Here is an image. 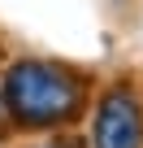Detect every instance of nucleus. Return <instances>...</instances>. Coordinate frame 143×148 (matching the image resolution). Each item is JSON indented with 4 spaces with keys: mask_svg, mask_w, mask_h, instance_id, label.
Returning a JSON list of instances; mask_svg holds the SVG:
<instances>
[{
    "mask_svg": "<svg viewBox=\"0 0 143 148\" xmlns=\"http://www.w3.org/2000/svg\"><path fill=\"white\" fill-rule=\"evenodd\" d=\"M91 74L52 61V57H18L0 74V113L13 131L26 135H61L87 122L91 113Z\"/></svg>",
    "mask_w": 143,
    "mask_h": 148,
    "instance_id": "obj_1",
    "label": "nucleus"
},
{
    "mask_svg": "<svg viewBox=\"0 0 143 148\" xmlns=\"http://www.w3.org/2000/svg\"><path fill=\"white\" fill-rule=\"evenodd\" d=\"M87 148H143V92L134 79L100 87L87 113Z\"/></svg>",
    "mask_w": 143,
    "mask_h": 148,
    "instance_id": "obj_2",
    "label": "nucleus"
},
{
    "mask_svg": "<svg viewBox=\"0 0 143 148\" xmlns=\"http://www.w3.org/2000/svg\"><path fill=\"white\" fill-rule=\"evenodd\" d=\"M26 148H74V144H26Z\"/></svg>",
    "mask_w": 143,
    "mask_h": 148,
    "instance_id": "obj_3",
    "label": "nucleus"
}]
</instances>
